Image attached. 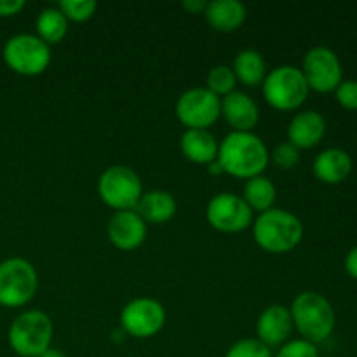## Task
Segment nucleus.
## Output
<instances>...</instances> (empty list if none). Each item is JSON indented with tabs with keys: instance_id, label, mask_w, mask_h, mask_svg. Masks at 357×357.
<instances>
[{
	"instance_id": "6",
	"label": "nucleus",
	"mask_w": 357,
	"mask_h": 357,
	"mask_svg": "<svg viewBox=\"0 0 357 357\" xmlns=\"http://www.w3.org/2000/svg\"><path fill=\"white\" fill-rule=\"evenodd\" d=\"M38 289V275L24 258H7L0 264V305L7 309L26 305Z\"/></svg>"
},
{
	"instance_id": "3",
	"label": "nucleus",
	"mask_w": 357,
	"mask_h": 357,
	"mask_svg": "<svg viewBox=\"0 0 357 357\" xmlns=\"http://www.w3.org/2000/svg\"><path fill=\"white\" fill-rule=\"evenodd\" d=\"M293 326L298 330L303 340L321 344L328 340L335 330L337 316L330 300L317 291H303L293 300L291 307Z\"/></svg>"
},
{
	"instance_id": "26",
	"label": "nucleus",
	"mask_w": 357,
	"mask_h": 357,
	"mask_svg": "<svg viewBox=\"0 0 357 357\" xmlns=\"http://www.w3.org/2000/svg\"><path fill=\"white\" fill-rule=\"evenodd\" d=\"M225 357H274V354H272V349H268L257 338H243L227 351Z\"/></svg>"
},
{
	"instance_id": "34",
	"label": "nucleus",
	"mask_w": 357,
	"mask_h": 357,
	"mask_svg": "<svg viewBox=\"0 0 357 357\" xmlns=\"http://www.w3.org/2000/svg\"><path fill=\"white\" fill-rule=\"evenodd\" d=\"M40 357H66V356L63 354L61 351H58V349H52V347H49L47 351H45L44 354H42Z\"/></svg>"
},
{
	"instance_id": "33",
	"label": "nucleus",
	"mask_w": 357,
	"mask_h": 357,
	"mask_svg": "<svg viewBox=\"0 0 357 357\" xmlns=\"http://www.w3.org/2000/svg\"><path fill=\"white\" fill-rule=\"evenodd\" d=\"M208 173L209 174H222L223 173V169H222V166H220V162H218V159L216 160H213V162H209L208 164Z\"/></svg>"
},
{
	"instance_id": "9",
	"label": "nucleus",
	"mask_w": 357,
	"mask_h": 357,
	"mask_svg": "<svg viewBox=\"0 0 357 357\" xmlns=\"http://www.w3.org/2000/svg\"><path fill=\"white\" fill-rule=\"evenodd\" d=\"M302 73L310 91L316 93H331L340 86L344 80V70H342L340 58L337 52L330 47L317 45L312 47L302 63Z\"/></svg>"
},
{
	"instance_id": "1",
	"label": "nucleus",
	"mask_w": 357,
	"mask_h": 357,
	"mask_svg": "<svg viewBox=\"0 0 357 357\" xmlns=\"http://www.w3.org/2000/svg\"><path fill=\"white\" fill-rule=\"evenodd\" d=\"M218 162L223 173L236 178L260 176L267 169L268 150L260 136L255 132H237L232 131L225 136L218 149Z\"/></svg>"
},
{
	"instance_id": "2",
	"label": "nucleus",
	"mask_w": 357,
	"mask_h": 357,
	"mask_svg": "<svg viewBox=\"0 0 357 357\" xmlns=\"http://www.w3.org/2000/svg\"><path fill=\"white\" fill-rule=\"evenodd\" d=\"M253 237L258 246L272 255H284L295 250L303 239V223L286 209L272 208L260 213L253 223Z\"/></svg>"
},
{
	"instance_id": "12",
	"label": "nucleus",
	"mask_w": 357,
	"mask_h": 357,
	"mask_svg": "<svg viewBox=\"0 0 357 357\" xmlns=\"http://www.w3.org/2000/svg\"><path fill=\"white\" fill-rule=\"evenodd\" d=\"M206 218L218 232L236 234L243 232L253 223V211L241 195L223 192L208 202Z\"/></svg>"
},
{
	"instance_id": "20",
	"label": "nucleus",
	"mask_w": 357,
	"mask_h": 357,
	"mask_svg": "<svg viewBox=\"0 0 357 357\" xmlns=\"http://www.w3.org/2000/svg\"><path fill=\"white\" fill-rule=\"evenodd\" d=\"M176 199L166 190L145 192L136 204L138 213L145 223H166L176 215Z\"/></svg>"
},
{
	"instance_id": "27",
	"label": "nucleus",
	"mask_w": 357,
	"mask_h": 357,
	"mask_svg": "<svg viewBox=\"0 0 357 357\" xmlns=\"http://www.w3.org/2000/svg\"><path fill=\"white\" fill-rule=\"evenodd\" d=\"M268 159L282 171L295 169L300 162V150L293 143L282 142L272 150V153H268Z\"/></svg>"
},
{
	"instance_id": "29",
	"label": "nucleus",
	"mask_w": 357,
	"mask_h": 357,
	"mask_svg": "<svg viewBox=\"0 0 357 357\" xmlns=\"http://www.w3.org/2000/svg\"><path fill=\"white\" fill-rule=\"evenodd\" d=\"M335 98L345 110H357V80H342L335 89Z\"/></svg>"
},
{
	"instance_id": "15",
	"label": "nucleus",
	"mask_w": 357,
	"mask_h": 357,
	"mask_svg": "<svg viewBox=\"0 0 357 357\" xmlns=\"http://www.w3.org/2000/svg\"><path fill=\"white\" fill-rule=\"evenodd\" d=\"M222 115L232 131L237 132H253L260 122V110L258 105L250 94L243 91H234L222 98Z\"/></svg>"
},
{
	"instance_id": "32",
	"label": "nucleus",
	"mask_w": 357,
	"mask_h": 357,
	"mask_svg": "<svg viewBox=\"0 0 357 357\" xmlns=\"http://www.w3.org/2000/svg\"><path fill=\"white\" fill-rule=\"evenodd\" d=\"M181 6L188 14H204L208 2L206 0H183Z\"/></svg>"
},
{
	"instance_id": "14",
	"label": "nucleus",
	"mask_w": 357,
	"mask_h": 357,
	"mask_svg": "<svg viewBox=\"0 0 357 357\" xmlns=\"http://www.w3.org/2000/svg\"><path fill=\"white\" fill-rule=\"evenodd\" d=\"M291 312L284 305H268L257 321V340L268 349L286 344L293 331Z\"/></svg>"
},
{
	"instance_id": "10",
	"label": "nucleus",
	"mask_w": 357,
	"mask_h": 357,
	"mask_svg": "<svg viewBox=\"0 0 357 357\" xmlns=\"http://www.w3.org/2000/svg\"><path fill=\"white\" fill-rule=\"evenodd\" d=\"M222 115V101L206 87L187 89L176 101V117L187 129H209Z\"/></svg>"
},
{
	"instance_id": "5",
	"label": "nucleus",
	"mask_w": 357,
	"mask_h": 357,
	"mask_svg": "<svg viewBox=\"0 0 357 357\" xmlns=\"http://www.w3.org/2000/svg\"><path fill=\"white\" fill-rule=\"evenodd\" d=\"M261 87H264L265 101L272 108L281 112L300 108L310 93L302 70L291 65H281L271 70Z\"/></svg>"
},
{
	"instance_id": "19",
	"label": "nucleus",
	"mask_w": 357,
	"mask_h": 357,
	"mask_svg": "<svg viewBox=\"0 0 357 357\" xmlns=\"http://www.w3.org/2000/svg\"><path fill=\"white\" fill-rule=\"evenodd\" d=\"M183 155L195 164H204L216 160L218 157V142L209 132V129H187L180 139Z\"/></svg>"
},
{
	"instance_id": "16",
	"label": "nucleus",
	"mask_w": 357,
	"mask_h": 357,
	"mask_svg": "<svg viewBox=\"0 0 357 357\" xmlns=\"http://www.w3.org/2000/svg\"><path fill=\"white\" fill-rule=\"evenodd\" d=\"M326 135V119L316 110L298 112L288 126V142L298 150L314 149Z\"/></svg>"
},
{
	"instance_id": "18",
	"label": "nucleus",
	"mask_w": 357,
	"mask_h": 357,
	"mask_svg": "<svg viewBox=\"0 0 357 357\" xmlns=\"http://www.w3.org/2000/svg\"><path fill=\"white\" fill-rule=\"evenodd\" d=\"M246 16V7L239 0H213L208 2L204 10V17L209 26L222 33H230L243 26Z\"/></svg>"
},
{
	"instance_id": "28",
	"label": "nucleus",
	"mask_w": 357,
	"mask_h": 357,
	"mask_svg": "<svg viewBox=\"0 0 357 357\" xmlns=\"http://www.w3.org/2000/svg\"><path fill=\"white\" fill-rule=\"evenodd\" d=\"M274 357H319L317 345L303 338H295L279 347L278 354Z\"/></svg>"
},
{
	"instance_id": "22",
	"label": "nucleus",
	"mask_w": 357,
	"mask_h": 357,
	"mask_svg": "<svg viewBox=\"0 0 357 357\" xmlns=\"http://www.w3.org/2000/svg\"><path fill=\"white\" fill-rule=\"evenodd\" d=\"M241 197L246 201V204L250 206L251 211L265 213L268 211V209L274 208L278 190H275L274 183H272L267 176L260 174V176L246 180Z\"/></svg>"
},
{
	"instance_id": "11",
	"label": "nucleus",
	"mask_w": 357,
	"mask_h": 357,
	"mask_svg": "<svg viewBox=\"0 0 357 357\" xmlns=\"http://www.w3.org/2000/svg\"><path fill=\"white\" fill-rule=\"evenodd\" d=\"M164 324H166V310L162 303L149 296L131 300L121 312V328L129 337H155Z\"/></svg>"
},
{
	"instance_id": "8",
	"label": "nucleus",
	"mask_w": 357,
	"mask_h": 357,
	"mask_svg": "<svg viewBox=\"0 0 357 357\" xmlns=\"http://www.w3.org/2000/svg\"><path fill=\"white\" fill-rule=\"evenodd\" d=\"M2 56L14 73L35 77L47 70L51 63V47L37 35L17 33L6 42Z\"/></svg>"
},
{
	"instance_id": "25",
	"label": "nucleus",
	"mask_w": 357,
	"mask_h": 357,
	"mask_svg": "<svg viewBox=\"0 0 357 357\" xmlns=\"http://www.w3.org/2000/svg\"><path fill=\"white\" fill-rule=\"evenodd\" d=\"M59 10L63 16L73 23H84L91 20L98 9V3L94 0H61L59 2Z\"/></svg>"
},
{
	"instance_id": "24",
	"label": "nucleus",
	"mask_w": 357,
	"mask_h": 357,
	"mask_svg": "<svg viewBox=\"0 0 357 357\" xmlns=\"http://www.w3.org/2000/svg\"><path fill=\"white\" fill-rule=\"evenodd\" d=\"M206 89L211 91L216 98H225L227 94L234 93L237 86L236 73H234L232 66L218 65L213 66L209 70L208 77H206Z\"/></svg>"
},
{
	"instance_id": "30",
	"label": "nucleus",
	"mask_w": 357,
	"mask_h": 357,
	"mask_svg": "<svg viewBox=\"0 0 357 357\" xmlns=\"http://www.w3.org/2000/svg\"><path fill=\"white\" fill-rule=\"evenodd\" d=\"M24 0H0V17H10L24 9Z\"/></svg>"
},
{
	"instance_id": "7",
	"label": "nucleus",
	"mask_w": 357,
	"mask_h": 357,
	"mask_svg": "<svg viewBox=\"0 0 357 357\" xmlns=\"http://www.w3.org/2000/svg\"><path fill=\"white\" fill-rule=\"evenodd\" d=\"M98 194L108 208L115 211L135 209L143 195L142 178L128 166H110L98 180Z\"/></svg>"
},
{
	"instance_id": "17",
	"label": "nucleus",
	"mask_w": 357,
	"mask_h": 357,
	"mask_svg": "<svg viewBox=\"0 0 357 357\" xmlns=\"http://www.w3.org/2000/svg\"><path fill=\"white\" fill-rule=\"evenodd\" d=\"M314 176L326 185H338L352 173V159L345 150L326 149L314 159Z\"/></svg>"
},
{
	"instance_id": "31",
	"label": "nucleus",
	"mask_w": 357,
	"mask_h": 357,
	"mask_svg": "<svg viewBox=\"0 0 357 357\" xmlns=\"http://www.w3.org/2000/svg\"><path fill=\"white\" fill-rule=\"evenodd\" d=\"M345 271H347V274L352 279L357 281V246L352 248L347 253V257H345Z\"/></svg>"
},
{
	"instance_id": "23",
	"label": "nucleus",
	"mask_w": 357,
	"mask_h": 357,
	"mask_svg": "<svg viewBox=\"0 0 357 357\" xmlns=\"http://www.w3.org/2000/svg\"><path fill=\"white\" fill-rule=\"evenodd\" d=\"M35 28H37V37L42 38L51 47V45L59 44L66 37V33H68V20L63 16L58 7H47V9L38 14L37 21H35Z\"/></svg>"
},
{
	"instance_id": "21",
	"label": "nucleus",
	"mask_w": 357,
	"mask_h": 357,
	"mask_svg": "<svg viewBox=\"0 0 357 357\" xmlns=\"http://www.w3.org/2000/svg\"><path fill=\"white\" fill-rule=\"evenodd\" d=\"M232 70L236 73L237 82H243L248 87L260 86L267 77L264 56L255 49H243L241 52H237Z\"/></svg>"
},
{
	"instance_id": "4",
	"label": "nucleus",
	"mask_w": 357,
	"mask_h": 357,
	"mask_svg": "<svg viewBox=\"0 0 357 357\" xmlns=\"http://www.w3.org/2000/svg\"><path fill=\"white\" fill-rule=\"evenodd\" d=\"M54 326L42 310H24L9 328V345L20 357H40L51 347Z\"/></svg>"
},
{
	"instance_id": "13",
	"label": "nucleus",
	"mask_w": 357,
	"mask_h": 357,
	"mask_svg": "<svg viewBox=\"0 0 357 357\" xmlns=\"http://www.w3.org/2000/svg\"><path fill=\"white\" fill-rule=\"evenodd\" d=\"M107 234L110 243L122 251H132L143 244L146 237V223L135 211H115L108 220Z\"/></svg>"
}]
</instances>
